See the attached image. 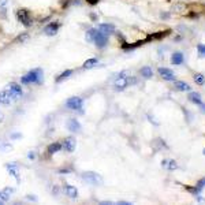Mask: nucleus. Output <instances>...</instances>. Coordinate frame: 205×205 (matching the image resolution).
<instances>
[{
    "label": "nucleus",
    "instance_id": "36",
    "mask_svg": "<svg viewBox=\"0 0 205 205\" xmlns=\"http://www.w3.org/2000/svg\"><path fill=\"white\" fill-rule=\"evenodd\" d=\"M3 120H4V115H3V113H2V112H0V123L3 122Z\"/></svg>",
    "mask_w": 205,
    "mask_h": 205
},
{
    "label": "nucleus",
    "instance_id": "3",
    "mask_svg": "<svg viewBox=\"0 0 205 205\" xmlns=\"http://www.w3.org/2000/svg\"><path fill=\"white\" fill-rule=\"evenodd\" d=\"M17 18H18V21L26 27H30L33 25L32 15H30V12L27 11V10H25V8H21V10L17 11Z\"/></svg>",
    "mask_w": 205,
    "mask_h": 205
},
{
    "label": "nucleus",
    "instance_id": "20",
    "mask_svg": "<svg viewBox=\"0 0 205 205\" xmlns=\"http://www.w3.org/2000/svg\"><path fill=\"white\" fill-rule=\"evenodd\" d=\"M175 88L178 90H182V92H186V90H190V86L187 83L182 82V81H176L175 82Z\"/></svg>",
    "mask_w": 205,
    "mask_h": 205
},
{
    "label": "nucleus",
    "instance_id": "21",
    "mask_svg": "<svg viewBox=\"0 0 205 205\" xmlns=\"http://www.w3.org/2000/svg\"><path fill=\"white\" fill-rule=\"evenodd\" d=\"M97 63H98V60L96 59V57H92V59H88L86 62L83 63L82 67H83V68H92V67H95Z\"/></svg>",
    "mask_w": 205,
    "mask_h": 205
},
{
    "label": "nucleus",
    "instance_id": "6",
    "mask_svg": "<svg viewBox=\"0 0 205 205\" xmlns=\"http://www.w3.org/2000/svg\"><path fill=\"white\" fill-rule=\"evenodd\" d=\"M93 42L96 44V47L98 48H104L105 45L108 44V36L104 34V33H101L100 30H97L95 34V39H93Z\"/></svg>",
    "mask_w": 205,
    "mask_h": 205
},
{
    "label": "nucleus",
    "instance_id": "18",
    "mask_svg": "<svg viewBox=\"0 0 205 205\" xmlns=\"http://www.w3.org/2000/svg\"><path fill=\"white\" fill-rule=\"evenodd\" d=\"M71 74H73V70H66V71H63L62 74H59V75H57V77H56V79H55V82H56V83H60V82H62V81H64L66 78H68V77H70V75H71Z\"/></svg>",
    "mask_w": 205,
    "mask_h": 205
},
{
    "label": "nucleus",
    "instance_id": "8",
    "mask_svg": "<svg viewBox=\"0 0 205 205\" xmlns=\"http://www.w3.org/2000/svg\"><path fill=\"white\" fill-rule=\"evenodd\" d=\"M75 146H77V141H75V138H73V137H67V138H64V141H63L62 148L64 149L66 152L71 153V152L75 151Z\"/></svg>",
    "mask_w": 205,
    "mask_h": 205
},
{
    "label": "nucleus",
    "instance_id": "31",
    "mask_svg": "<svg viewBox=\"0 0 205 205\" xmlns=\"http://www.w3.org/2000/svg\"><path fill=\"white\" fill-rule=\"evenodd\" d=\"M204 185H205V179H202V181L198 183V186H197V190H200V189H202V186H204Z\"/></svg>",
    "mask_w": 205,
    "mask_h": 205
},
{
    "label": "nucleus",
    "instance_id": "12",
    "mask_svg": "<svg viewBox=\"0 0 205 205\" xmlns=\"http://www.w3.org/2000/svg\"><path fill=\"white\" fill-rule=\"evenodd\" d=\"M11 101H12V97L8 90L4 89L0 92V105H8L11 104Z\"/></svg>",
    "mask_w": 205,
    "mask_h": 205
},
{
    "label": "nucleus",
    "instance_id": "35",
    "mask_svg": "<svg viewBox=\"0 0 205 205\" xmlns=\"http://www.w3.org/2000/svg\"><path fill=\"white\" fill-rule=\"evenodd\" d=\"M90 17H92V21H97V17H96V14H92Z\"/></svg>",
    "mask_w": 205,
    "mask_h": 205
},
{
    "label": "nucleus",
    "instance_id": "28",
    "mask_svg": "<svg viewBox=\"0 0 205 205\" xmlns=\"http://www.w3.org/2000/svg\"><path fill=\"white\" fill-rule=\"evenodd\" d=\"M8 149H11V145H10V144H3V145L0 146V151H3V152H7Z\"/></svg>",
    "mask_w": 205,
    "mask_h": 205
},
{
    "label": "nucleus",
    "instance_id": "5",
    "mask_svg": "<svg viewBox=\"0 0 205 205\" xmlns=\"http://www.w3.org/2000/svg\"><path fill=\"white\" fill-rule=\"evenodd\" d=\"M66 107L71 111H82V107H83L82 97H77V96L70 97L67 101H66Z\"/></svg>",
    "mask_w": 205,
    "mask_h": 205
},
{
    "label": "nucleus",
    "instance_id": "13",
    "mask_svg": "<svg viewBox=\"0 0 205 205\" xmlns=\"http://www.w3.org/2000/svg\"><path fill=\"white\" fill-rule=\"evenodd\" d=\"M129 86V82H127V77H119L116 78L115 83H113V88L116 90H123L125 88Z\"/></svg>",
    "mask_w": 205,
    "mask_h": 205
},
{
    "label": "nucleus",
    "instance_id": "27",
    "mask_svg": "<svg viewBox=\"0 0 205 205\" xmlns=\"http://www.w3.org/2000/svg\"><path fill=\"white\" fill-rule=\"evenodd\" d=\"M7 0H0V11L3 12V15L6 17V10H7Z\"/></svg>",
    "mask_w": 205,
    "mask_h": 205
},
{
    "label": "nucleus",
    "instance_id": "29",
    "mask_svg": "<svg viewBox=\"0 0 205 205\" xmlns=\"http://www.w3.org/2000/svg\"><path fill=\"white\" fill-rule=\"evenodd\" d=\"M21 137H22L21 133H12V134H11V138H12V140H19Z\"/></svg>",
    "mask_w": 205,
    "mask_h": 205
},
{
    "label": "nucleus",
    "instance_id": "1",
    "mask_svg": "<svg viewBox=\"0 0 205 205\" xmlns=\"http://www.w3.org/2000/svg\"><path fill=\"white\" fill-rule=\"evenodd\" d=\"M42 82V70L41 68H34L30 70L27 74L21 77V83L29 85V83H41Z\"/></svg>",
    "mask_w": 205,
    "mask_h": 205
},
{
    "label": "nucleus",
    "instance_id": "4",
    "mask_svg": "<svg viewBox=\"0 0 205 205\" xmlns=\"http://www.w3.org/2000/svg\"><path fill=\"white\" fill-rule=\"evenodd\" d=\"M6 89L8 90L10 95H11L12 101L18 100V98H21L22 96H23V90H22V86L19 85V83H14V82H11V83H8V85H7Z\"/></svg>",
    "mask_w": 205,
    "mask_h": 205
},
{
    "label": "nucleus",
    "instance_id": "10",
    "mask_svg": "<svg viewBox=\"0 0 205 205\" xmlns=\"http://www.w3.org/2000/svg\"><path fill=\"white\" fill-rule=\"evenodd\" d=\"M6 168L7 171H8L10 175L15 176L17 178V181H21V176H19V169H18V164L17 163H11V164H6Z\"/></svg>",
    "mask_w": 205,
    "mask_h": 205
},
{
    "label": "nucleus",
    "instance_id": "23",
    "mask_svg": "<svg viewBox=\"0 0 205 205\" xmlns=\"http://www.w3.org/2000/svg\"><path fill=\"white\" fill-rule=\"evenodd\" d=\"M161 164H163V167H166L167 169H169V171L174 169V168H176V164H175V161L174 160H164Z\"/></svg>",
    "mask_w": 205,
    "mask_h": 205
},
{
    "label": "nucleus",
    "instance_id": "33",
    "mask_svg": "<svg viewBox=\"0 0 205 205\" xmlns=\"http://www.w3.org/2000/svg\"><path fill=\"white\" fill-rule=\"evenodd\" d=\"M27 200H30V201H37V197L36 196H26Z\"/></svg>",
    "mask_w": 205,
    "mask_h": 205
},
{
    "label": "nucleus",
    "instance_id": "26",
    "mask_svg": "<svg viewBox=\"0 0 205 205\" xmlns=\"http://www.w3.org/2000/svg\"><path fill=\"white\" fill-rule=\"evenodd\" d=\"M194 81H196L198 85H204L205 83V78H204V75L202 74H196L194 75Z\"/></svg>",
    "mask_w": 205,
    "mask_h": 205
},
{
    "label": "nucleus",
    "instance_id": "19",
    "mask_svg": "<svg viewBox=\"0 0 205 205\" xmlns=\"http://www.w3.org/2000/svg\"><path fill=\"white\" fill-rule=\"evenodd\" d=\"M140 74L142 75L144 78H151L152 75H153V71H152V68L149 67V66H145V67H142L140 70Z\"/></svg>",
    "mask_w": 205,
    "mask_h": 205
},
{
    "label": "nucleus",
    "instance_id": "15",
    "mask_svg": "<svg viewBox=\"0 0 205 205\" xmlns=\"http://www.w3.org/2000/svg\"><path fill=\"white\" fill-rule=\"evenodd\" d=\"M97 30H100L101 33H104V34L108 36V34L115 32V26H113V25H110V23H101V25H98Z\"/></svg>",
    "mask_w": 205,
    "mask_h": 205
},
{
    "label": "nucleus",
    "instance_id": "2",
    "mask_svg": "<svg viewBox=\"0 0 205 205\" xmlns=\"http://www.w3.org/2000/svg\"><path fill=\"white\" fill-rule=\"evenodd\" d=\"M81 178L83 179V182H86L89 185H95V186H98V185L103 183V178L98 175L97 172H93V171H86L81 175Z\"/></svg>",
    "mask_w": 205,
    "mask_h": 205
},
{
    "label": "nucleus",
    "instance_id": "9",
    "mask_svg": "<svg viewBox=\"0 0 205 205\" xmlns=\"http://www.w3.org/2000/svg\"><path fill=\"white\" fill-rule=\"evenodd\" d=\"M67 129L71 133H79L81 131V123L75 118H71L67 120Z\"/></svg>",
    "mask_w": 205,
    "mask_h": 205
},
{
    "label": "nucleus",
    "instance_id": "32",
    "mask_svg": "<svg viewBox=\"0 0 205 205\" xmlns=\"http://www.w3.org/2000/svg\"><path fill=\"white\" fill-rule=\"evenodd\" d=\"M100 0H88V3L90 4V6H95V4H97Z\"/></svg>",
    "mask_w": 205,
    "mask_h": 205
},
{
    "label": "nucleus",
    "instance_id": "7",
    "mask_svg": "<svg viewBox=\"0 0 205 205\" xmlns=\"http://www.w3.org/2000/svg\"><path fill=\"white\" fill-rule=\"evenodd\" d=\"M59 27H60V23L59 22H51V23H48L47 26L44 27V34L45 36H55L57 32H59Z\"/></svg>",
    "mask_w": 205,
    "mask_h": 205
},
{
    "label": "nucleus",
    "instance_id": "24",
    "mask_svg": "<svg viewBox=\"0 0 205 205\" xmlns=\"http://www.w3.org/2000/svg\"><path fill=\"white\" fill-rule=\"evenodd\" d=\"M97 32V29H89L86 32V41L89 42H93V39H95V34Z\"/></svg>",
    "mask_w": 205,
    "mask_h": 205
},
{
    "label": "nucleus",
    "instance_id": "34",
    "mask_svg": "<svg viewBox=\"0 0 205 205\" xmlns=\"http://www.w3.org/2000/svg\"><path fill=\"white\" fill-rule=\"evenodd\" d=\"M200 49H201V55H205V47H204V45H200Z\"/></svg>",
    "mask_w": 205,
    "mask_h": 205
},
{
    "label": "nucleus",
    "instance_id": "37",
    "mask_svg": "<svg viewBox=\"0 0 205 205\" xmlns=\"http://www.w3.org/2000/svg\"><path fill=\"white\" fill-rule=\"evenodd\" d=\"M0 194H2V191H0Z\"/></svg>",
    "mask_w": 205,
    "mask_h": 205
},
{
    "label": "nucleus",
    "instance_id": "30",
    "mask_svg": "<svg viewBox=\"0 0 205 205\" xmlns=\"http://www.w3.org/2000/svg\"><path fill=\"white\" fill-rule=\"evenodd\" d=\"M27 157H29L30 160H34V159H36V153H34V152H29V155H27Z\"/></svg>",
    "mask_w": 205,
    "mask_h": 205
},
{
    "label": "nucleus",
    "instance_id": "17",
    "mask_svg": "<svg viewBox=\"0 0 205 205\" xmlns=\"http://www.w3.org/2000/svg\"><path fill=\"white\" fill-rule=\"evenodd\" d=\"M189 98H190L193 103H196V104H198L200 107H201L202 111H205V107H204V103L201 101V97H200V95H197V93H190L189 95Z\"/></svg>",
    "mask_w": 205,
    "mask_h": 205
},
{
    "label": "nucleus",
    "instance_id": "14",
    "mask_svg": "<svg viewBox=\"0 0 205 205\" xmlns=\"http://www.w3.org/2000/svg\"><path fill=\"white\" fill-rule=\"evenodd\" d=\"M64 193L67 197H70V198H77L78 197V190L77 187L71 186V185H64Z\"/></svg>",
    "mask_w": 205,
    "mask_h": 205
},
{
    "label": "nucleus",
    "instance_id": "11",
    "mask_svg": "<svg viewBox=\"0 0 205 205\" xmlns=\"http://www.w3.org/2000/svg\"><path fill=\"white\" fill-rule=\"evenodd\" d=\"M159 74H160V77L163 78V79H166V81H175V75H174V73L171 71L169 68L160 67L159 68Z\"/></svg>",
    "mask_w": 205,
    "mask_h": 205
},
{
    "label": "nucleus",
    "instance_id": "22",
    "mask_svg": "<svg viewBox=\"0 0 205 205\" xmlns=\"http://www.w3.org/2000/svg\"><path fill=\"white\" fill-rule=\"evenodd\" d=\"M182 62H183V55H182V54L176 52V54L172 55V63H174V64H181Z\"/></svg>",
    "mask_w": 205,
    "mask_h": 205
},
{
    "label": "nucleus",
    "instance_id": "25",
    "mask_svg": "<svg viewBox=\"0 0 205 205\" xmlns=\"http://www.w3.org/2000/svg\"><path fill=\"white\" fill-rule=\"evenodd\" d=\"M29 39H30V36L27 33H22V34H19V36L17 37V42H26Z\"/></svg>",
    "mask_w": 205,
    "mask_h": 205
},
{
    "label": "nucleus",
    "instance_id": "16",
    "mask_svg": "<svg viewBox=\"0 0 205 205\" xmlns=\"http://www.w3.org/2000/svg\"><path fill=\"white\" fill-rule=\"evenodd\" d=\"M62 149V144L60 142H54V144H51L49 146H48V155L52 156L55 155V153H57V152Z\"/></svg>",
    "mask_w": 205,
    "mask_h": 205
}]
</instances>
